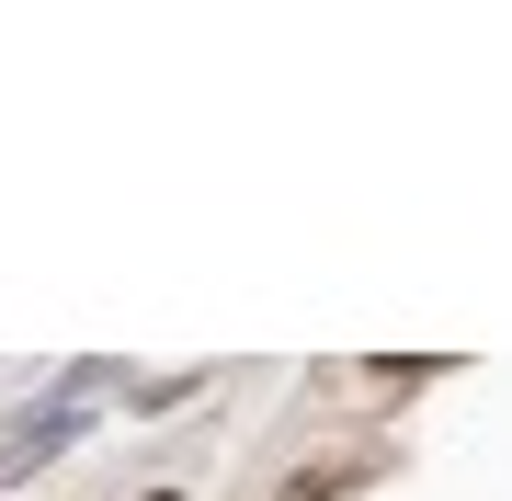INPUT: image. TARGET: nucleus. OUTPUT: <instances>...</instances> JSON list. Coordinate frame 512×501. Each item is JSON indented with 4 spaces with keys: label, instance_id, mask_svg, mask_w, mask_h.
<instances>
[{
    "label": "nucleus",
    "instance_id": "1",
    "mask_svg": "<svg viewBox=\"0 0 512 501\" xmlns=\"http://www.w3.org/2000/svg\"><path fill=\"white\" fill-rule=\"evenodd\" d=\"M353 479H285V501H342Z\"/></svg>",
    "mask_w": 512,
    "mask_h": 501
}]
</instances>
